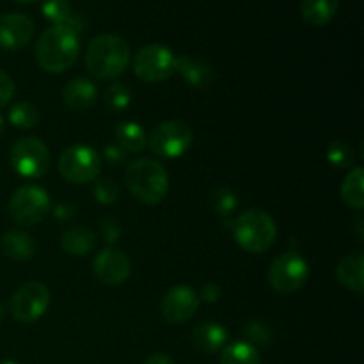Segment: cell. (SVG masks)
Here are the masks:
<instances>
[{"mask_svg": "<svg viewBox=\"0 0 364 364\" xmlns=\"http://www.w3.org/2000/svg\"><path fill=\"white\" fill-rule=\"evenodd\" d=\"M78 52V32L70 25H53L39 36L36 45V60L46 73L59 75L77 63Z\"/></svg>", "mask_w": 364, "mask_h": 364, "instance_id": "cell-1", "label": "cell"}, {"mask_svg": "<svg viewBox=\"0 0 364 364\" xmlns=\"http://www.w3.org/2000/svg\"><path fill=\"white\" fill-rule=\"evenodd\" d=\"M130 46L116 34H100L85 50V66L100 80L117 78L130 63Z\"/></svg>", "mask_w": 364, "mask_h": 364, "instance_id": "cell-2", "label": "cell"}, {"mask_svg": "<svg viewBox=\"0 0 364 364\" xmlns=\"http://www.w3.org/2000/svg\"><path fill=\"white\" fill-rule=\"evenodd\" d=\"M124 183L137 201L144 205H159L169 192V174L155 159L142 156L128 166Z\"/></svg>", "mask_w": 364, "mask_h": 364, "instance_id": "cell-3", "label": "cell"}, {"mask_svg": "<svg viewBox=\"0 0 364 364\" xmlns=\"http://www.w3.org/2000/svg\"><path fill=\"white\" fill-rule=\"evenodd\" d=\"M233 235L237 244L251 255H259L272 247L277 228L272 217L262 210H247L235 220Z\"/></svg>", "mask_w": 364, "mask_h": 364, "instance_id": "cell-4", "label": "cell"}, {"mask_svg": "<svg viewBox=\"0 0 364 364\" xmlns=\"http://www.w3.org/2000/svg\"><path fill=\"white\" fill-rule=\"evenodd\" d=\"M194 134L192 128L181 119L162 121L148 135V148L153 155L162 159H178L191 149Z\"/></svg>", "mask_w": 364, "mask_h": 364, "instance_id": "cell-5", "label": "cell"}, {"mask_svg": "<svg viewBox=\"0 0 364 364\" xmlns=\"http://www.w3.org/2000/svg\"><path fill=\"white\" fill-rule=\"evenodd\" d=\"M57 167L60 176L70 183H91L100 176L102 159L91 146L75 144L60 153Z\"/></svg>", "mask_w": 364, "mask_h": 364, "instance_id": "cell-6", "label": "cell"}, {"mask_svg": "<svg viewBox=\"0 0 364 364\" xmlns=\"http://www.w3.org/2000/svg\"><path fill=\"white\" fill-rule=\"evenodd\" d=\"M7 210L13 223L18 226H36L48 215L50 196L38 185H23L11 196Z\"/></svg>", "mask_w": 364, "mask_h": 364, "instance_id": "cell-7", "label": "cell"}, {"mask_svg": "<svg viewBox=\"0 0 364 364\" xmlns=\"http://www.w3.org/2000/svg\"><path fill=\"white\" fill-rule=\"evenodd\" d=\"M309 277V265L299 252H283L272 259L267 279L277 294L290 295L301 290Z\"/></svg>", "mask_w": 364, "mask_h": 364, "instance_id": "cell-8", "label": "cell"}, {"mask_svg": "<svg viewBox=\"0 0 364 364\" xmlns=\"http://www.w3.org/2000/svg\"><path fill=\"white\" fill-rule=\"evenodd\" d=\"M176 55L164 45H146L134 59V73L146 84H159L176 73Z\"/></svg>", "mask_w": 364, "mask_h": 364, "instance_id": "cell-9", "label": "cell"}, {"mask_svg": "<svg viewBox=\"0 0 364 364\" xmlns=\"http://www.w3.org/2000/svg\"><path fill=\"white\" fill-rule=\"evenodd\" d=\"M9 160L13 169L20 176L41 178L46 174L50 167V151L45 146V142L38 137H25L18 139L13 144L9 153Z\"/></svg>", "mask_w": 364, "mask_h": 364, "instance_id": "cell-10", "label": "cell"}, {"mask_svg": "<svg viewBox=\"0 0 364 364\" xmlns=\"http://www.w3.org/2000/svg\"><path fill=\"white\" fill-rule=\"evenodd\" d=\"M52 295L39 281H31L14 291L9 302V311L14 320L21 323H32L41 318L48 309Z\"/></svg>", "mask_w": 364, "mask_h": 364, "instance_id": "cell-11", "label": "cell"}, {"mask_svg": "<svg viewBox=\"0 0 364 364\" xmlns=\"http://www.w3.org/2000/svg\"><path fill=\"white\" fill-rule=\"evenodd\" d=\"M199 294L191 287H173L160 302L162 318L169 323H183L196 315L199 308Z\"/></svg>", "mask_w": 364, "mask_h": 364, "instance_id": "cell-12", "label": "cell"}, {"mask_svg": "<svg viewBox=\"0 0 364 364\" xmlns=\"http://www.w3.org/2000/svg\"><path fill=\"white\" fill-rule=\"evenodd\" d=\"M96 279L102 284L117 287L130 277L132 263L123 251L114 247H107L96 255L92 262Z\"/></svg>", "mask_w": 364, "mask_h": 364, "instance_id": "cell-13", "label": "cell"}, {"mask_svg": "<svg viewBox=\"0 0 364 364\" xmlns=\"http://www.w3.org/2000/svg\"><path fill=\"white\" fill-rule=\"evenodd\" d=\"M34 36V21L20 13L0 16V48L20 50L31 43Z\"/></svg>", "mask_w": 364, "mask_h": 364, "instance_id": "cell-14", "label": "cell"}, {"mask_svg": "<svg viewBox=\"0 0 364 364\" xmlns=\"http://www.w3.org/2000/svg\"><path fill=\"white\" fill-rule=\"evenodd\" d=\"M98 98V89L89 78H73L63 89V100L73 112H85L91 109Z\"/></svg>", "mask_w": 364, "mask_h": 364, "instance_id": "cell-15", "label": "cell"}, {"mask_svg": "<svg viewBox=\"0 0 364 364\" xmlns=\"http://www.w3.org/2000/svg\"><path fill=\"white\" fill-rule=\"evenodd\" d=\"M228 331L217 322L199 323L192 331V343L201 354H215L226 347Z\"/></svg>", "mask_w": 364, "mask_h": 364, "instance_id": "cell-16", "label": "cell"}, {"mask_svg": "<svg viewBox=\"0 0 364 364\" xmlns=\"http://www.w3.org/2000/svg\"><path fill=\"white\" fill-rule=\"evenodd\" d=\"M336 277L345 288L361 294L364 290V256L361 251L345 256L336 269Z\"/></svg>", "mask_w": 364, "mask_h": 364, "instance_id": "cell-17", "label": "cell"}, {"mask_svg": "<svg viewBox=\"0 0 364 364\" xmlns=\"http://www.w3.org/2000/svg\"><path fill=\"white\" fill-rule=\"evenodd\" d=\"M176 71L194 87H210L215 80V71L210 64L188 55L176 57Z\"/></svg>", "mask_w": 364, "mask_h": 364, "instance_id": "cell-18", "label": "cell"}, {"mask_svg": "<svg viewBox=\"0 0 364 364\" xmlns=\"http://www.w3.org/2000/svg\"><path fill=\"white\" fill-rule=\"evenodd\" d=\"M2 252L13 262H28L36 255V242L31 235L23 231H7L4 233L2 240Z\"/></svg>", "mask_w": 364, "mask_h": 364, "instance_id": "cell-19", "label": "cell"}, {"mask_svg": "<svg viewBox=\"0 0 364 364\" xmlns=\"http://www.w3.org/2000/svg\"><path fill=\"white\" fill-rule=\"evenodd\" d=\"M96 244L95 233L87 226H71L60 237V247L70 256H85Z\"/></svg>", "mask_w": 364, "mask_h": 364, "instance_id": "cell-20", "label": "cell"}, {"mask_svg": "<svg viewBox=\"0 0 364 364\" xmlns=\"http://www.w3.org/2000/svg\"><path fill=\"white\" fill-rule=\"evenodd\" d=\"M340 0H302L301 14L306 23L313 27H323L338 13Z\"/></svg>", "mask_w": 364, "mask_h": 364, "instance_id": "cell-21", "label": "cell"}, {"mask_svg": "<svg viewBox=\"0 0 364 364\" xmlns=\"http://www.w3.org/2000/svg\"><path fill=\"white\" fill-rule=\"evenodd\" d=\"M116 141L124 153H141L148 144V135L139 123L124 121L116 127Z\"/></svg>", "mask_w": 364, "mask_h": 364, "instance_id": "cell-22", "label": "cell"}, {"mask_svg": "<svg viewBox=\"0 0 364 364\" xmlns=\"http://www.w3.org/2000/svg\"><path fill=\"white\" fill-rule=\"evenodd\" d=\"M341 198L345 205L354 210L364 208V171L363 167H354L348 171L341 185Z\"/></svg>", "mask_w": 364, "mask_h": 364, "instance_id": "cell-23", "label": "cell"}, {"mask_svg": "<svg viewBox=\"0 0 364 364\" xmlns=\"http://www.w3.org/2000/svg\"><path fill=\"white\" fill-rule=\"evenodd\" d=\"M220 364H262L259 352L247 341H237L220 352Z\"/></svg>", "mask_w": 364, "mask_h": 364, "instance_id": "cell-24", "label": "cell"}, {"mask_svg": "<svg viewBox=\"0 0 364 364\" xmlns=\"http://www.w3.org/2000/svg\"><path fill=\"white\" fill-rule=\"evenodd\" d=\"M43 16L53 25H70L78 32L77 18H73L70 0H45L41 6Z\"/></svg>", "mask_w": 364, "mask_h": 364, "instance_id": "cell-25", "label": "cell"}, {"mask_svg": "<svg viewBox=\"0 0 364 364\" xmlns=\"http://www.w3.org/2000/svg\"><path fill=\"white\" fill-rule=\"evenodd\" d=\"M9 121L13 127L23 128V130L34 128L39 121L38 107H34L28 102L14 103L9 110Z\"/></svg>", "mask_w": 364, "mask_h": 364, "instance_id": "cell-26", "label": "cell"}, {"mask_svg": "<svg viewBox=\"0 0 364 364\" xmlns=\"http://www.w3.org/2000/svg\"><path fill=\"white\" fill-rule=\"evenodd\" d=\"M132 102V92L121 82H114L107 87L105 91V103L112 112H121V110L128 109Z\"/></svg>", "mask_w": 364, "mask_h": 364, "instance_id": "cell-27", "label": "cell"}, {"mask_svg": "<svg viewBox=\"0 0 364 364\" xmlns=\"http://www.w3.org/2000/svg\"><path fill=\"white\" fill-rule=\"evenodd\" d=\"M327 156H329L331 164L336 167H350L352 162H354V151H352L350 146L341 141L331 144Z\"/></svg>", "mask_w": 364, "mask_h": 364, "instance_id": "cell-28", "label": "cell"}, {"mask_svg": "<svg viewBox=\"0 0 364 364\" xmlns=\"http://www.w3.org/2000/svg\"><path fill=\"white\" fill-rule=\"evenodd\" d=\"M212 205L215 208L217 213H223V215H228L235 210V206L238 205L237 201V196L226 187H220L213 192L212 196Z\"/></svg>", "mask_w": 364, "mask_h": 364, "instance_id": "cell-29", "label": "cell"}, {"mask_svg": "<svg viewBox=\"0 0 364 364\" xmlns=\"http://www.w3.org/2000/svg\"><path fill=\"white\" fill-rule=\"evenodd\" d=\"M92 194H95L96 201L102 203V205H112L119 196V188L114 183V180H100L95 183Z\"/></svg>", "mask_w": 364, "mask_h": 364, "instance_id": "cell-30", "label": "cell"}, {"mask_svg": "<svg viewBox=\"0 0 364 364\" xmlns=\"http://www.w3.org/2000/svg\"><path fill=\"white\" fill-rule=\"evenodd\" d=\"M245 336L249 338L251 341H247V343H262V345H267L270 341V333L269 329H267L263 323H249L247 327H245Z\"/></svg>", "mask_w": 364, "mask_h": 364, "instance_id": "cell-31", "label": "cell"}, {"mask_svg": "<svg viewBox=\"0 0 364 364\" xmlns=\"http://www.w3.org/2000/svg\"><path fill=\"white\" fill-rule=\"evenodd\" d=\"M14 95V82L6 71L0 70V107L7 105Z\"/></svg>", "mask_w": 364, "mask_h": 364, "instance_id": "cell-32", "label": "cell"}, {"mask_svg": "<svg viewBox=\"0 0 364 364\" xmlns=\"http://www.w3.org/2000/svg\"><path fill=\"white\" fill-rule=\"evenodd\" d=\"M219 295H220V288L217 287V284L208 283L201 290V295H199V301H205V302H210V304H212V302H217Z\"/></svg>", "mask_w": 364, "mask_h": 364, "instance_id": "cell-33", "label": "cell"}, {"mask_svg": "<svg viewBox=\"0 0 364 364\" xmlns=\"http://www.w3.org/2000/svg\"><path fill=\"white\" fill-rule=\"evenodd\" d=\"M124 151L119 148V146H107L105 148V159L107 162L110 164H121L124 162Z\"/></svg>", "mask_w": 364, "mask_h": 364, "instance_id": "cell-34", "label": "cell"}, {"mask_svg": "<svg viewBox=\"0 0 364 364\" xmlns=\"http://www.w3.org/2000/svg\"><path fill=\"white\" fill-rule=\"evenodd\" d=\"M144 364H174V361L169 358V355L160 354V352H156V354L148 355V358H146Z\"/></svg>", "mask_w": 364, "mask_h": 364, "instance_id": "cell-35", "label": "cell"}, {"mask_svg": "<svg viewBox=\"0 0 364 364\" xmlns=\"http://www.w3.org/2000/svg\"><path fill=\"white\" fill-rule=\"evenodd\" d=\"M2 132H4V117L0 116V135H2Z\"/></svg>", "mask_w": 364, "mask_h": 364, "instance_id": "cell-36", "label": "cell"}, {"mask_svg": "<svg viewBox=\"0 0 364 364\" xmlns=\"http://www.w3.org/2000/svg\"><path fill=\"white\" fill-rule=\"evenodd\" d=\"M2 320H4V308L0 306V323H2Z\"/></svg>", "mask_w": 364, "mask_h": 364, "instance_id": "cell-37", "label": "cell"}, {"mask_svg": "<svg viewBox=\"0 0 364 364\" xmlns=\"http://www.w3.org/2000/svg\"><path fill=\"white\" fill-rule=\"evenodd\" d=\"M0 364H18V363H14V361H0Z\"/></svg>", "mask_w": 364, "mask_h": 364, "instance_id": "cell-38", "label": "cell"}, {"mask_svg": "<svg viewBox=\"0 0 364 364\" xmlns=\"http://www.w3.org/2000/svg\"><path fill=\"white\" fill-rule=\"evenodd\" d=\"M16 2H34V0H16Z\"/></svg>", "mask_w": 364, "mask_h": 364, "instance_id": "cell-39", "label": "cell"}]
</instances>
